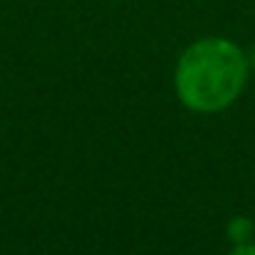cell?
<instances>
[{
	"instance_id": "2",
	"label": "cell",
	"mask_w": 255,
	"mask_h": 255,
	"mask_svg": "<svg viewBox=\"0 0 255 255\" xmlns=\"http://www.w3.org/2000/svg\"><path fill=\"white\" fill-rule=\"evenodd\" d=\"M231 255H255V244H239Z\"/></svg>"
},
{
	"instance_id": "3",
	"label": "cell",
	"mask_w": 255,
	"mask_h": 255,
	"mask_svg": "<svg viewBox=\"0 0 255 255\" xmlns=\"http://www.w3.org/2000/svg\"><path fill=\"white\" fill-rule=\"evenodd\" d=\"M253 63H255V50H253Z\"/></svg>"
},
{
	"instance_id": "1",
	"label": "cell",
	"mask_w": 255,
	"mask_h": 255,
	"mask_svg": "<svg viewBox=\"0 0 255 255\" xmlns=\"http://www.w3.org/2000/svg\"><path fill=\"white\" fill-rule=\"evenodd\" d=\"M247 77L242 50L225 39H203L181 55L176 69V91L187 107L214 113L239 96Z\"/></svg>"
}]
</instances>
